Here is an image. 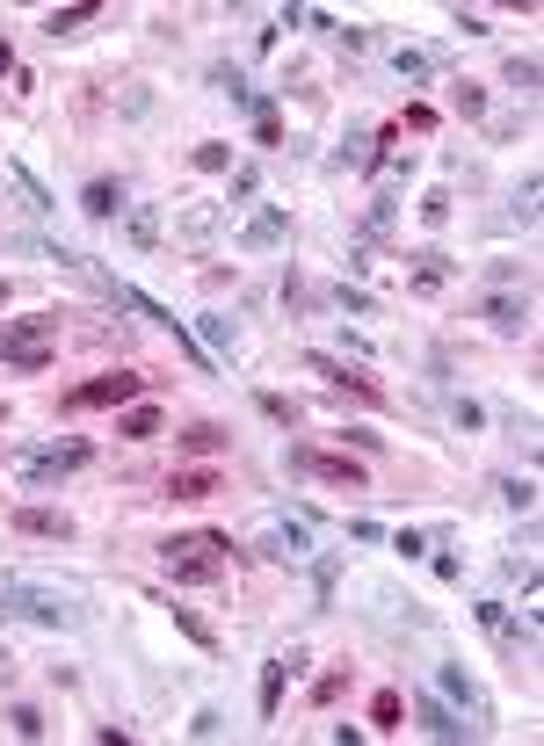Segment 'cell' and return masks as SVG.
<instances>
[{
  "label": "cell",
  "mask_w": 544,
  "mask_h": 746,
  "mask_svg": "<svg viewBox=\"0 0 544 746\" xmlns=\"http://www.w3.org/2000/svg\"><path fill=\"white\" fill-rule=\"evenodd\" d=\"M406 710H414V725L429 732V739H465V732H472L465 717H457V710H451V703H443V696H429V688H421V696L406 703Z\"/></svg>",
  "instance_id": "14"
},
{
  "label": "cell",
  "mask_w": 544,
  "mask_h": 746,
  "mask_svg": "<svg viewBox=\"0 0 544 746\" xmlns=\"http://www.w3.org/2000/svg\"><path fill=\"white\" fill-rule=\"evenodd\" d=\"M240 254H276V246H291V211L283 203H254V218L233 232Z\"/></svg>",
  "instance_id": "8"
},
{
  "label": "cell",
  "mask_w": 544,
  "mask_h": 746,
  "mask_svg": "<svg viewBox=\"0 0 544 746\" xmlns=\"http://www.w3.org/2000/svg\"><path fill=\"white\" fill-rule=\"evenodd\" d=\"M160 427H168V413H160L153 399H131V406H117V435H124V442H153Z\"/></svg>",
  "instance_id": "19"
},
{
  "label": "cell",
  "mask_w": 544,
  "mask_h": 746,
  "mask_svg": "<svg viewBox=\"0 0 544 746\" xmlns=\"http://www.w3.org/2000/svg\"><path fill=\"white\" fill-rule=\"evenodd\" d=\"M472 320H480L486 334H501V341H523L530 320H537V305H530V290H486V298H472Z\"/></svg>",
  "instance_id": "7"
},
{
  "label": "cell",
  "mask_w": 544,
  "mask_h": 746,
  "mask_svg": "<svg viewBox=\"0 0 544 746\" xmlns=\"http://www.w3.org/2000/svg\"><path fill=\"white\" fill-rule=\"evenodd\" d=\"M451 421L465 427V435H480V427H486V406H480V399H451Z\"/></svg>",
  "instance_id": "39"
},
{
  "label": "cell",
  "mask_w": 544,
  "mask_h": 746,
  "mask_svg": "<svg viewBox=\"0 0 544 746\" xmlns=\"http://www.w3.org/2000/svg\"><path fill=\"white\" fill-rule=\"evenodd\" d=\"M16 682V653H8V645H0V688Z\"/></svg>",
  "instance_id": "49"
},
{
  "label": "cell",
  "mask_w": 544,
  "mask_h": 746,
  "mask_svg": "<svg viewBox=\"0 0 544 746\" xmlns=\"http://www.w3.org/2000/svg\"><path fill=\"white\" fill-rule=\"evenodd\" d=\"M414 211H421V225H429V232H443V225H451V189H429Z\"/></svg>",
  "instance_id": "33"
},
{
  "label": "cell",
  "mask_w": 544,
  "mask_h": 746,
  "mask_svg": "<svg viewBox=\"0 0 544 746\" xmlns=\"http://www.w3.org/2000/svg\"><path fill=\"white\" fill-rule=\"evenodd\" d=\"M406 131H435V109H429V102H414V109L400 117V138H406Z\"/></svg>",
  "instance_id": "46"
},
{
  "label": "cell",
  "mask_w": 544,
  "mask_h": 746,
  "mask_svg": "<svg viewBox=\"0 0 544 746\" xmlns=\"http://www.w3.org/2000/svg\"><path fill=\"white\" fill-rule=\"evenodd\" d=\"M168 616H174V631H182V638H189V645H197V653H218V631H211V624H203V616H197V609H182V602H174V609H168Z\"/></svg>",
  "instance_id": "26"
},
{
  "label": "cell",
  "mask_w": 544,
  "mask_h": 746,
  "mask_svg": "<svg viewBox=\"0 0 544 746\" xmlns=\"http://www.w3.org/2000/svg\"><path fill=\"white\" fill-rule=\"evenodd\" d=\"M400 717H406V696L400 688H377L371 696V732H400Z\"/></svg>",
  "instance_id": "28"
},
{
  "label": "cell",
  "mask_w": 544,
  "mask_h": 746,
  "mask_svg": "<svg viewBox=\"0 0 544 746\" xmlns=\"http://www.w3.org/2000/svg\"><path fill=\"white\" fill-rule=\"evenodd\" d=\"M124 182H109V174H94V182L88 189H80V211H88L94 218V225H117V218H124Z\"/></svg>",
  "instance_id": "17"
},
{
  "label": "cell",
  "mask_w": 544,
  "mask_h": 746,
  "mask_svg": "<svg viewBox=\"0 0 544 746\" xmlns=\"http://www.w3.org/2000/svg\"><path fill=\"white\" fill-rule=\"evenodd\" d=\"M515 218H523V225H537V174L515 189Z\"/></svg>",
  "instance_id": "42"
},
{
  "label": "cell",
  "mask_w": 544,
  "mask_h": 746,
  "mask_svg": "<svg viewBox=\"0 0 544 746\" xmlns=\"http://www.w3.org/2000/svg\"><path fill=\"white\" fill-rule=\"evenodd\" d=\"M254 406H262V413H269V421H276V427H298V413H305V406H298V399H283V392H254Z\"/></svg>",
  "instance_id": "34"
},
{
  "label": "cell",
  "mask_w": 544,
  "mask_h": 746,
  "mask_svg": "<svg viewBox=\"0 0 544 746\" xmlns=\"http://www.w3.org/2000/svg\"><path fill=\"white\" fill-rule=\"evenodd\" d=\"M392 551H400L406 565H414V558H429V530H392Z\"/></svg>",
  "instance_id": "38"
},
{
  "label": "cell",
  "mask_w": 544,
  "mask_h": 746,
  "mask_svg": "<svg viewBox=\"0 0 544 746\" xmlns=\"http://www.w3.org/2000/svg\"><path fill=\"white\" fill-rule=\"evenodd\" d=\"M0 355H8V326H0Z\"/></svg>",
  "instance_id": "51"
},
{
  "label": "cell",
  "mask_w": 544,
  "mask_h": 746,
  "mask_svg": "<svg viewBox=\"0 0 544 746\" xmlns=\"http://www.w3.org/2000/svg\"><path fill=\"white\" fill-rule=\"evenodd\" d=\"M8 174H16V189H22V196H30V211H59V196H51V189L37 182L30 168H22V160H8Z\"/></svg>",
  "instance_id": "31"
},
{
  "label": "cell",
  "mask_w": 544,
  "mask_h": 746,
  "mask_svg": "<svg viewBox=\"0 0 544 746\" xmlns=\"http://www.w3.org/2000/svg\"><path fill=\"white\" fill-rule=\"evenodd\" d=\"M0 624H37V631H80V602L37 579H0Z\"/></svg>",
  "instance_id": "3"
},
{
  "label": "cell",
  "mask_w": 544,
  "mask_h": 746,
  "mask_svg": "<svg viewBox=\"0 0 544 746\" xmlns=\"http://www.w3.org/2000/svg\"><path fill=\"white\" fill-rule=\"evenodd\" d=\"M451 22H457V30H465V37H486V16H480V8H457Z\"/></svg>",
  "instance_id": "47"
},
{
  "label": "cell",
  "mask_w": 544,
  "mask_h": 746,
  "mask_svg": "<svg viewBox=\"0 0 544 746\" xmlns=\"http://www.w3.org/2000/svg\"><path fill=\"white\" fill-rule=\"evenodd\" d=\"M117 225H124V240L139 246V254H160V232H168V225H160L153 203H124V218H117Z\"/></svg>",
  "instance_id": "20"
},
{
  "label": "cell",
  "mask_w": 544,
  "mask_h": 746,
  "mask_svg": "<svg viewBox=\"0 0 544 746\" xmlns=\"http://www.w3.org/2000/svg\"><path fill=\"white\" fill-rule=\"evenodd\" d=\"M320 305H334V312H356V320H371L377 312V298L363 283H334V290H320Z\"/></svg>",
  "instance_id": "22"
},
{
  "label": "cell",
  "mask_w": 544,
  "mask_h": 746,
  "mask_svg": "<svg viewBox=\"0 0 544 746\" xmlns=\"http://www.w3.org/2000/svg\"><path fill=\"white\" fill-rule=\"evenodd\" d=\"M305 667H312V653H305V645H291V653L262 659V717H269V725H276V717H283V688H291V682H298V674H305Z\"/></svg>",
  "instance_id": "13"
},
{
  "label": "cell",
  "mask_w": 544,
  "mask_h": 746,
  "mask_svg": "<svg viewBox=\"0 0 544 746\" xmlns=\"http://www.w3.org/2000/svg\"><path fill=\"white\" fill-rule=\"evenodd\" d=\"M254 558H269V565H305L312 558V530H305V522H291V515H276L262 536H254Z\"/></svg>",
  "instance_id": "9"
},
{
  "label": "cell",
  "mask_w": 544,
  "mask_h": 746,
  "mask_svg": "<svg viewBox=\"0 0 544 746\" xmlns=\"http://www.w3.org/2000/svg\"><path fill=\"white\" fill-rule=\"evenodd\" d=\"M254 145H262V153H283V117H276V102L254 109Z\"/></svg>",
  "instance_id": "32"
},
{
  "label": "cell",
  "mask_w": 544,
  "mask_h": 746,
  "mask_svg": "<svg viewBox=\"0 0 544 746\" xmlns=\"http://www.w3.org/2000/svg\"><path fill=\"white\" fill-rule=\"evenodd\" d=\"M145 384H153V377H139V370H102V377H88V384H66L59 413H66V421H80V413H117V406H131Z\"/></svg>",
  "instance_id": "5"
},
{
  "label": "cell",
  "mask_w": 544,
  "mask_h": 746,
  "mask_svg": "<svg viewBox=\"0 0 544 746\" xmlns=\"http://www.w3.org/2000/svg\"><path fill=\"white\" fill-rule=\"evenodd\" d=\"M385 59H392V73H400L406 88H429V80H435V51H414V44H392Z\"/></svg>",
  "instance_id": "21"
},
{
  "label": "cell",
  "mask_w": 544,
  "mask_h": 746,
  "mask_svg": "<svg viewBox=\"0 0 544 746\" xmlns=\"http://www.w3.org/2000/svg\"><path fill=\"white\" fill-rule=\"evenodd\" d=\"M0 305H8V275H0Z\"/></svg>",
  "instance_id": "50"
},
{
  "label": "cell",
  "mask_w": 544,
  "mask_h": 746,
  "mask_svg": "<svg viewBox=\"0 0 544 746\" xmlns=\"http://www.w3.org/2000/svg\"><path fill=\"white\" fill-rule=\"evenodd\" d=\"M174 450H182V457H197V464H211V457H225V450H233V427H218V421H189L182 435H174Z\"/></svg>",
  "instance_id": "15"
},
{
  "label": "cell",
  "mask_w": 544,
  "mask_h": 746,
  "mask_svg": "<svg viewBox=\"0 0 544 746\" xmlns=\"http://www.w3.org/2000/svg\"><path fill=\"white\" fill-rule=\"evenodd\" d=\"M8 732H16V739H44V710H37V703H8Z\"/></svg>",
  "instance_id": "30"
},
{
  "label": "cell",
  "mask_w": 544,
  "mask_h": 746,
  "mask_svg": "<svg viewBox=\"0 0 544 746\" xmlns=\"http://www.w3.org/2000/svg\"><path fill=\"white\" fill-rule=\"evenodd\" d=\"M283 472L312 478V486H334V493H363L371 486V464L349 457V450H320V442H291V450H283Z\"/></svg>",
  "instance_id": "4"
},
{
  "label": "cell",
  "mask_w": 544,
  "mask_h": 746,
  "mask_svg": "<svg viewBox=\"0 0 544 746\" xmlns=\"http://www.w3.org/2000/svg\"><path fill=\"white\" fill-rule=\"evenodd\" d=\"M334 44H342V51H371V44H377V37H371V30H363V22H334Z\"/></svg>",
  "instance_id": "40"
},
{
  "label": "cell",
  "mask_w": 544,
  "mask_h": 746,
  "mask_svg": "<svg viewBox=\"0 0 544 746\" xmlns=\"http://www.w3.org/2000/svg\"><path fill=\"white\" fill-rule=\"evenodd\" d=\"M94 16H102L94 0H80V8H51V16H44V37H80Z\"/></svg>",
  "instance_id": "23"
},
{
  "label": "cell",
  "mask_w": 544,
  "mask_h": 746,
  "mask_svg": "<svg viewBox=\"0 0 544 746\" xmlns=\"http://www.w3.org/2000/svg\"><path fill=\"white\" fill-rule=\"evenodd\" d=\"M435 579H465V558L451 544H435Z\"/></svg>",
  "instance_id": "43"
},
{
  "label": "cell",
  "mask_w": 544,
  "mask_h": 746,
  "mask_svg": "<svg viewBox=\"0 0 544 746\" xmlns=\"http://www.w3.org/2000/svg\"><path fill=\"white\" fill-rule=\"evenodd\" d=\"M16 73V44H8V37H0V80Z\"/></svg>",
  "instance_id": "48"
},
{
  "label": "cell",
  "mask_w": 544,
  "mask_h": 746,
  "mask_svg": "<svg viewBox=\"0 0 544 746\" xmlns=\"http://www.w3.org/2000/svg\"><path fill=\"white\" fill-rule=\"evenodd\" d=\"M197 334H203V355H211V363H218V355H233V320L203 312V320H197Z\"/></svg>",
  "instance_id": "29"
},
{
  "label": "cell",
  "mask_w": 544,
  "mask_h": 746,
  "mask_svg": "<svg viewBox=\"0 0 544 746\" xmlns=\"http://www.w3.org/2000/svg\"><path fill=\"white\" fill-rule=\"evenodd\" d=\"M254 196H262V174H254V168H233V182H225V218H233V211H254Z\"/></svg>",
  "instance_id": "25"
},
{
  "label": "cell",
  "mask_w": 544,
  "mask_h": 746,
  "mask_svg": "<svg viewBox=\"0 0 544 746\" xmlns=\"http://www.w3.org/2000/svg\"><path fill=\"white\" fill-rule=\"evenodd\" d=\"M88 464H94V442L88 435L30 442V450H16V486L22 493H51V486H66L73 472H88Z\"/></svg>",
  "instance_id": "2"
},
{
  "label": "cell",
  "mask_w": 544,
  "mask_h": 746,
  "mask_svg": "<svg viewBox=\"0 0 544 746\" xmlns=\"http://www.w3.org/2000/svg\"><path fill=\"white\" fill-rule=\"evenodd\" d=\"M435 696L451 703V710H472V732H480L486 717H494V703H486V688L472 682V674L457 667V659H451V667H435Z\"/></svg>",
  "instance_id": "12"
},
{
  "label": "cell",
  "mask_w": 544,
  "mask_h": 746,
  "mask_svg": "<svg viewBox=\"0 0 544 746\" xmlns=\"http://www.w3.org/2000/svg\"><path fill=\"white\" fill-rule=\"evenodd\" d=\"M225 558H233V536L218 530H189V536H168L160 544V573L174 587H218L225 579Z\"/></svg>",
  "instance_id": "1"
},
{
  "label": "cell",
  "mask_w": 544,
  "mask_h": 746,
  "mask_svg": "<svg viewBox=\"0 0 544 746\" xmlns=\"http://www.w3.org/2000/svg\"><path fill=\"white\" fill-rule=\"evenodd\" d=\"M472 616H480V631H486V638H501V645H523L530 631H537V624H515L508 602H494V594H486V602H472Z\"/></svg>",
  "instance_id": "18"
},
{
  "label": "cell",
  "mask_w": 544,
  "mask_h": 746,
  "mask_svg": "<svg viewBox=\"0 0 544 746\" xmlns=\"http://www.w3.org/2000/svg\"><path fill=\"white\" fill-rule=\"evenodd\" d=\"M189 168L197 174H233V145H225V138H203V145H189Z\"/></svg>",
  "instance_id": "24"
},
{
  "label": "cell",
  "mask_w": 544,
  "mask_h": 746,
  "mask_svg": "<svg viewBox=\"0 0 544 746\" xmlns=\"http://www.w3.org/2000/svg\"><path fill=\"white\" fill-rule=\"evenodd\" d=\"M508 80H515L523 94H537V59H508Z\"/></svg>",
  "instance_id": "45"
},
{
  "label": "cell",
  "mask_w": 544,
  "mask_h": 746,
  "mask_svg": "<svg viewBox=\"0 0 544 746\" xmlns=\"http://www.w3.org/2000/svg\"><path fill=\"white\" fill-rule=\"evenodd\" d=\"M218 732H225V717H218V710H211V703H203V710H197V717H189V739H218Z\"/></svg>",
  "instance_id": "41"
},
{
  "label": "cell",
  "mask_w": 544,
  "mask_h": 746,
  "mask_svg": "<svg viewBox=\"0 0 544 746\" xmlns=\"http://www.w3.org/2000/svg\"><path fill=\"white\" fill-rule=\"evenodd\" d=\"M342 688H349V659H342L334 674H320V682H312V703L326 710V703H342Z\"/></svg>",
  "instance_id": "37"
},
{
  "label": "cell",
  "mask_w": 544,
  "mask_h": 746,
  "mask_svg": "<svg viewBox=\"0 0 544 746\" xmlns=\"http://www.w3.org/2000/svg\"><path fill=\"white\" fill-rule=\"evenodd\" d=\"M342 530H349V536H356V544H385V530H377V522H371V515H349V522H342Z\"/></svg>",
  "instance_id": "44"
},
{
  "label": "cell",
  "mask_w": 544,
  "mask_h": 746,
  "mask_svg": "<svg viewBox=\"0 0 544 746\" xmlns=\"http://www.w3.org/2000/svg\"><path fill=\"white\" fill-rule=\"evenodd\" d=\"M451 117H465V123L486 117V88L480 80H451Z\"/></svg>",
  "instance_id": "27"
},
{
  "label": "cell",
  "mask_w": 544,
  "mask_h": 746,
  "mask_svg": "<svg viewBox=\"0 0 544 746\" xmlns=\"http://www.w3.org/2000/svg\"><path fill=\"white\" fill-rule=\"evenodd\" d=\"M218 225H225V203L218 211H182V240H211Z\"/></svg>",
  "instance_id": "35"
},
{
  "label": "cell",
  "mask_w": 544,
  "mask_h": 746,
  "mask_svg": "<svg viewBox=\"0 0 544 746\" xmlns=\"http://www.w3.org/2000/svg\"><path fill=\"white\" fill-rule=\"evenodd\" d=\"M457 283V261L443 254V246H414V254H406V290H414V298H443V290Z\"/></svg>",
  "instance_id": "10"
},
{
  "label": "cell",
  "mask_w": 544,
  "mask_h": 746,
  "mask_svg": "<svg viewBox=\"0 0 544 746\" xmlns=\"http://www.w3.org/2000/svg\"><path fill=\"white\" fill-rule=\"evenodd\" d=\"M305 370H312V377H326V392H349V399H363V406H392V392H385V384H377L363 363H349V355L312 349V355H305Z\"/></svg>",
  "instance_id": "6"
},
{
  "label": "cell",
  "mask_w": 544,
  "mask_h": 746,
  "mask_svg": "<svg viewBox=\"0 0 544 746\" xmlns=\"http://www.w3.org/2000/svg\"><path fill=\"white\" fill-rule=\"evenodd\" d=\"M501 501H508L515 515H530V507H537V478H501Z\"/></svg>",
  "instance_id": "36"
},
{
  "label": "cell",
  "mask_w": 544,
  "mask_h": 746,
  "mask_svg": "<svg viewBox=\"0 0 544 746\" xmlns=\"http://www.w3.org/2000/svg\"><path fill=\"white\" fill-rule=\"evenodd\" d=\"M8 530H16V536H44V544H73V536H80V522L66 515V507H44V501H22L16 515H8Z\"/></svg>",
  "instance_id": "11"
},
{
  "label": "cell",
  "mask_w": 544,
  "mask_h": 746,
  "mask_svg": "<svg viewBox=\"0 0 544 746\" xmlns=\"http://www.w3.org/2000/svg\"><path fill=\"white\" fill-rule=\"evenodd\" d=\"M160 493H168V501H182V507H197V501H211V493H218V472H211V464H174Z\"/></svg>",
  "instance_id": "16"
}]
</instances>
